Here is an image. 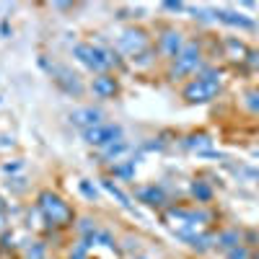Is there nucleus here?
Returning <instances> with one entry per match:
<instances>
[{"mask_svg":"<svg viewBox=\"0 0 259 259\" xmlns=\"http://www.w3.org/2000/svg\"><path fill=\"white\" fill-rule=\"evenodd\" d=\"M218 91H220V73L207 70L205 75H197V78L184 88V99L192 101V104H202V101H210Z\"/></svg>","mask_w":259,"mask_h":259,"instance_id":"nucleus-1","label":"nucleus"},{"mask_svg":"<svg viewBox=\"0 0 259 259\" xmlns=\"http://www.w3.org/2000/svg\"><path fill=\"white\" fill-rule=\"evenodd\" d=\"M39 210H42V215L47 218L50 225H68L73 220L70 207L52 192H42L39 194Z\"/></svg>","mask_w":259,"mask_h":259,"instance_id":"nucleus-2","label":"nucleus"},{"mask_svg":"<svg viewBox=\"0 0 259 259\" xmlns=\"http://www.w3.org/2000/svg\"><path fill=\"white\" fill-rule=\"evenodd\" d=\"M73 55L78 57L88 70H96V73H104L112 65V52H106L101 47H94V44H75Z\"/></svg>","mask_w":259,"mask_h":259,"instance_id":"nucleus-3","label":"nucleus"},{"mask_svg":"<svg viewBox=\"0 0 259 259\" xmlns=\"http://www.w3.org/2000/svg\"><path fill=\"white\" fill-rule=\"evenodd\" d=\"M83 140L88 145H101V148H109L112 143L122 140V127L114 125V122H101L96 127H88L83 130Z\"/></svg>","mask_w":259,"mask_h":259,"instance_id":"nucleus-4","label":"nucleus"},{"mask_svg":"<svg viewBox=\"0 0 259 259\" xmlns=\"http://www.w3.org/2000/svg\"><path fill=\"white\" fill-rule=\"evenodd\" d=\"M117 47H119L122 52H127L130 57H138V55H143L145 47H148V37L140 32V29H127V32L117 39Z\"/></svg>","mask_w":259,"mask_h":259,"instance_id":"nucleus-5","label":"nucleus"},{"mask_svg":"<svg viewBox=\"0 0 259 259\" xmlns=\"http://www.w3.org/2000/svg\"><path fill=\"white\" fill-rule=\"evenodd\" d=\"M197 65H200V47L197 44H184V50H181V55L176 57V63L171 68V75H187L197 70Z\"/></svg>","mask_w":259,"mask_h":259,"instance_id":"nucleus-6","label":"nucleus"},{"mask_svg":"<svg viewBox=\"0 0 259 259\" xmlns=\"http://www.w3.org/2000/svg\"><path fill=\"white\" fill-rule=\"evenodd\" d=\"M158 47L166 57H179L181 50H184V39H181L179 32H174V29H169V32H163L161 42H158Z\"/></svg>","mask_w":259,"mask_h":259,"instance_id":"nucleus-7","label":"nucleus"},{"mask_svg":"<svg viewBox=\"0 0 259 259\" xmlns=\"http://www.w3.org/2000/svg\"><path fill=\"white\" fill-rule=\"evenodd\" d=\"M101 112L99 109H94V106H86V109H75L73 114H70V122L73 125H81L83 130H88V127H96V125H101Z\"/></svg>","mask_w":259,"mask_h":259,"instance_id":"nucleus-8","label":"nucleus"},{"mask_svg":"<svg viewBox=\"0 0 259 259\" xmlns=\"http://www.w3.org/2000/svg\"><path fill=\"white\" fill-rule=\"evenodd\" d=\"M50 73H52V75H60V78H57V83L63 86V88L68 91V94H75V96H78L81 91H83V86L78 83V78H75L73 73H68L65 68H50Z\"/></svg>","mask_w":259,"mask_h":259,"instance_id":"nucleus-9","label":"nucleus"},{"mask_svg":"<svg viewBox=\"0 0 259 259\" xmlns=\"http://www.w3.org/2000/svg\"><path fill=\"white\" fill-rule=\"evenodd\" d=\"M91 88H94V94L99 99H109V96L117 94V81L112 78V75H99V78H94Z\"/></svg>","mask_w":259,"mask_h":259,"instance_id":"nucleus-10","label":"nucleus"},{"mask_svg":"<svg viewBox=\"0 0 259 259\" xmlns=\"http://www.w3.org/2000/svg\"><path fill=\"white\" fill-rule=\"evenodd\" d=\"M215 19L223 21V24H231V26H241V29H254L256 24L241 13H233V11H215Z\"/></svg>","mask_w":259,"mask_h":259,"instance_id":"nucleus-11","label":"nucleus"},{"mask_svg":"<svg viewBox=\"0 0 259 259\" xmlns=\"http://www.w3.org/2000/svg\"><path fill=\"white\" fill-rule=\"evenodd\" d=\"M138 200L150 205V207H158V205L166 202V197H163L161 187H143V189H138Z\"/></svg>","mask_w":259,"mask_h":259,"instance_id":"nucleus-12","label":"nucleus"},{"mask_svg":"<svg viewBox=\"0 0 259 259\" xmlns=\"http://www.w3.org/2000/svg\"><path fill=\"white\" fill-rule=\"evenodd\" d=\"M125 153H130V143H125V140H117L109 148H104V158H109V161H119Z\"/></svg>","mask_w":259,"mask_h":259,"instance_id":"nucleus-13","label":"nucleus"},{"mask_svg":"<svg viewBox=\"0 0 259 259\" xmlns=\"http://www.w3.org/2000/svg\"><path fill=\"white\" fill-rule=\"evenodd\" d=\"M101 187H104L106 192H109V194L114 197V200H117V202L122 205V207H127V210L132 207V205H130V197H127L125 192H122L119 187H114V184H112V181H109V179H104V181H101Z\"/></svg>","mask_w":259,"mask_h":259,"instance_id":"nucleus-14","label":"nucleus"},{"mask_svg":"<svg viewBox=\"0 0 259 259\" xmlns=\"http://www.w3.org/2000/svg\"><path fill=\"white\" fill-rule=\"evenodd\" d=\"M112 171L122 179H132L135 176V161H125V163H114Z\"/></svg>","mask_w":259,"mask_h":259,"instance_id":"nucleus-15","label":"nucleus"},{"mask_svg":"<svg viewBox=\"0 0 259 259\" xmlns=\"http://www.w3.org/2000/svg\"><path fill=\"white\" fill-rule=\"evenodd\" d=\"M192 194H194L200 202H207L210 197H212V189L205 184V181H194V184H192Z\"/></svg>","mask_w":259,"mask_h":259,"instance_id":"nucleus-16","label":"nucleus"},{"mask_svg":"<svg viewBox=\"0 0 259 259\" xmlns=\"http://www.w3.org/2000/svg\"><path fill=\"white\" fill-rule=\"evenodd\" d=\"M215 241H218V246H223V249H236L238 246V233L228 231V233H220Z\"/></svg>","mask_w":259,"mask_h":259,"instance_id":"nucleus-17","label":"nucleus"},{"mask_svg":"<svg viewBox=\"0 0 259 259\" xmlns=\"http://www.w3.org/2000/svg\"><path fill=\"white\" fill-rule=\"evenodd\" d=\"M210 143H212V140L207 138V135H192V138H187V140H184V145H187V148H194V150L200 148V153H202V150H205Z\"/></svg>","mask_w":259,"mask_h":259,"instance_id":"nucleus-18","label":"nucleus"},{"mask_svg":"<svg viewBox=\"0 0 259 259\" xmlns=\"http://www.w3.org/2000/svg\"><path fill=\"white\" fill-rule=\"evenodd\" d=\"M212 241H215V238H210V236H197V233H194V236L189 238V246H194L197 251H207V249L212 246Z\"/></svg>","mask_w":259,"mask_h":259,"instance_id":"nucleus-19","label":"nucleus"},{"mask_svg":"<svg viewBox=\"0 0 259 259\" xmlns=\"http://www.w3.org/2000/svg\"><path fill=\"white\" fill-rule=\"evenodd\" d=\"M78 189L88 197V200L91 202H94V200H99V189L96 187H91V181H78Z\"/></svg>","mask_w":259,"mask_h":259,"instance_id":"nucleus-20","label":"nucleus"},{"mask_svg":"<svg viewBox=\"0 0 259 259\" xmlns=\"http://www.w3.org/2000/svg\"><path fill=\"white\" fill-rule=\"evenodd\" d=\"M225 44H228V50H231V52H233L236 57H238V55H243V52H246V47H243L241 42H236V39H228Z\"/></svg>","mask_w":259,"mask_h":259,"instance_id":"nucleus-21","label":"nucleus"},{"mask_svg":"<svg viewBox=\"0 0 259 259\" xmlns=\"http://www.w3.org/2000/svg\"><path fill=\"white\" fill-rule=\"evenodd\" d=\"M29 259H44V243H34L29 249Z\"/></svg>","mask_w":259,"mask_h":259,"instance_id":"nucleus-22","label":"nucleus"},{"mask_svg":"<svg viewBox=\"0 0 259 259\" xmlns=\"http://www.w3.org/2000/svg\"><path fill=\"white\" fill-rule=\"evenodd\" d=\"M246 104L251 106L254 112H259V94H249V96H246Z\"/></svg>","mask_w":259,"mask_h":259,"instance_id":"nucleus-23","label":"nucleus"},{"mask_svg":"<svg viewBox=\"0 0 259 259\" xmlns=\"http://www.w3.org/2000/svg\"><path fill=\"white\" fill-rule=\"evenodd\" d=\"M246 256H249V254H246V249H238V246H236V249H231V259H246Z\"/></svg>","mask_w":259,"mask_h":259,"instance_id":"nucleus-24","label":"nucleus"},{"mask_svg":"<svg viewBox=\"0 0 259 259\" xmlns=\"http://www.w3.org/2000/svg\"><path fill=\"white\" fill-rule=\"evenodd\" d=\"M163 8H169V11H184V6H181V3H163Z\"/></svg>","mask_w":259,"mask_h":259,"instance_id":"nucleus-25","label":"nucleus"},{"mask_svg":"<svg viewBox=\"0 0 259 259\" xmlns=\"http://www.w3.org/2000/svg\"><path fill=\"white\" fill-rule=\"evenodd\" d=\"M3 225H6V212H0V231H3Z\"/></svg>","mask_w":259,"mask_h":259,"instance_id":"nucleus-26","label":"nucleus"},{"mask_svg":"<svg viewBox=\"0 0 259 259\" xmlns=\"http://www.w3.org/2000/svg\"><path fill=\"white\" fill-rule=\"evenodd\" d=\"M0 212H6V205H3V200H0Z\"/></svg>","mask_w":259,"mask_h":259,"instance_id":"nucleus-27","label":"nucleus"},{"mask_svg":"<svg viewBox=\"0 0 259 259\" xmlns=\"http://www.w3.org/2000/svg\"><path fill=\"white\" fill-rule=\"evenodd\" d=\"M254 156H256V158H259V150H256V153H254Z\"/></svg>","mask_w":259,"mask_h":259,"instance_id":"nucleus-28","label":"nucleus"}]
</instances>
